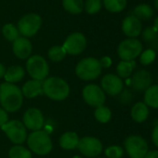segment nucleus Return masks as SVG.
I'll list each match as a JSON object with an SVG mask.
<instances>
[{
  "instance_id": "1",
  "label": "nucleus",
  "mask_w": 158,
  "mask_h": 158,
  "mask_svg": "<svg viewBox=\"0 0 158 158\" xmlns=\"http://www.w3.org/2000/svg\"><path fill=\"white\" fill-rule=\"evenodd\" d=\"M23 103V95L19 87L8 82L0 85V104L8 113L18 111Z\"/></svg>"
},
{
  "instance_id": "2",
  "label": "nucleus",
  "mask_w": 158,
  "mask_h": 158,
  "mask_svg": "<svg viewBox=\"0 0 158 158\" xmlns=\"http://www.w3.org/2000/svg\"><path fill=\"white\" fill-rule=\"evenodd\" d=\"M43 94L50 100L60 102L68 98L70 87L68 83L60 77H47L43 81Z\"/></svg>"
},
{
  "instance_id": "3",
  "label": "nucleus",
  "mask_w": 158,
  "mask_h": 158,
  "mask_svg": "<svg viewBox=\"0 0 158 158\" xmlns=\"http://www.w3.org/2000/svg\"><path fill=\"white\" fill-rule=\"evenodd\" d=\"M102 70V68L100 60L95 58L89 57L81 60L77 63L75 67V74L78 78L84 81H91L100 76Z\"/></svg>"
},
{
  "instance_id": "4",
  "label": "nucleus",
  "mask_w": 158,
  "mask_h": 158,
  "mask_svg": "<svg viewBox=\"0 0 158 158\" xmlns=\"http://www.w3.org/2000/svg\"><path fill=\"white\" fill-rule=\"evenodd\" d=\"M27 144L31 152L38 155H46L52 150V141L48 132L44 130L33 131L27 137Z\"/></svg>"
},
{
  "instance_id": "5",
  "label": "nucleus",
  "mask_w": 158,
  "mask_h": 158,
  "mask_svg": "<svg viewBox=\"0 0 158 158\" xmlns=\"http://www.w3.org/2000/svg\"><path fill=\"white\" fill-rule=\"evenodd\" d=\"M26 69L33 79L39 81H44L49 73V66L47 60L40 55H34L28 58Z\"/></svg>"
},
{
  "instance_id": "6",
  "label": "nucleus",
  "mask_w": 158,
  "mask_h": 158,
  "mask_svg": "<svg viewBox=\"0 0 158 158\" xmlns=\"http://www.w3.org/2000/svg\"><path fill=\"white\" fill-rule=\"evenodd\" d=\"M142 51V44L136 38H127L123 40L117 48L118 56L122 60L129 61L135 60Z\"/></svg>"
},
{
  "instance_id": "7",
  "label": "nucleus",
  "mask_w": 158,
  "mask_h": 158,
  "mask_svg": "<svg viewBox=\"0 0 158 158\" xmlns=\"http://www.w3.org/2000/svg\"><path fill=\"white\" fill-rule=\"evenodd\" d=\"M1 128L6 133L10 141L16 145L23 144L27 139L26 127L20 120H10Z\"/></svg>"
},
{
  "instance_id": "8",
  "label": "nucleus",
  "mask_w": 158,
  "mask_h": 158,
  "mask_svg": "<svg viewBox=\"0 0 158 158\" xmlns=\"http://www.w3.org/2000/svg\"><path fill=\"white\" fill-rule=\"evenodd\" d=\"M124 144L130 158H144L148 152V144L146 140L139 136L131 135L127 137Z\"/></svg>"
},
{
  "instance_id": "9",
  "label": "nucleus",
  "mask_w": 158,
  "mask_h": 158,
  "mask_svg": "<svg viewBox=\"0 0 158 158\" xmlns=\"http://www.w3.org/2000/svg\"><path fill=\"white\" fill-rule=\"evenodd\" d=\"M41 24V17L37 14L31 13L21 18L18 23V30L19 33L23 35V37H31L38 32Z\"/></svg>"
},
{
  "instance_id": "10",
  "label": "nucleus",
  "mask_w": 158,
  "mask_h": 158,
  "mask_svg": "<svg viewBox=\"0 0 158 158\" xmlns=\"http://www.w3.org/2000/svg\"><path fill=\"white\" fill-rule=\"evenodd\" d=\"M82 96L84 101L92 107L103 106L106 101V96L104 91L99 86L95 84L87 85L82 91Z\"/></svg>"
},
{
  "instance_id": "11",
  "label": "nucleus",
  "mask_w": 158,
  "mask_h": 158,
  "mask_svg": "<svg viewBox=\"0 0 158 158\" xmlns=\"http://www.w3.org/2000/svg\"><path fill=\"white\" fill-rule=\"evenodd\" d=\"M67 54L79 55L81 54L87 47V39L82 33L75 32L71 34L62 45Z\"/></svg>"
},
{
  "instance_id": "12",
  "label": "nucleus",
  "mask_w": 158,
  "mask_h": 158,
  "mask_svg": "<svg viewBox=\"0 0 158 158\" xmlns=\"http://www.w3.org/2000/svg\"><path fill=\"white\" fill-rule=\"evenodd\" d=\"M77 148L86 157H96L102 152V143L97 138L87 136L79 139Z\"/></svg>"
},
{
  "instance_id": "13",
  "label": "nucleus",
  "mask_w": 158,
  "mask_h": 158,
  "mask_svg": "<svg viewBox=\"0 0 158 158\" xmlns=\"http://www.w3.org/2000/svg\"><path fill=\"white\" fill-rule=\"evenodd\" d=\"M23 125L32 131L41 130L45 124V118L42 112L37 108H29L23 117Z\"/></svg>"
},
{
  "instance_id": "14",
  "label": "nucleus",
  "mask_w": 158,
  "mask_h": 158,
  "mask_svg": "<svg viewBox=\"0 0 158 158\" xmlns=\"http://www.w3.org/2000/svg\"><path fill=\"white\" fill-rule=\"evenodd\" d=\"M102 89L111 96H116L123 90L124 84L122 79L115 74L108 73L102 79Z\"/></svg>"
},
{
  "instance_id": "15",
  "label": "nucleus",
  "mask_w": 158,
  "mask_h": 158,
  "mask_svg": "<svg viewBox=\"0 0 158 158\" xmlns=\"http://www.w3.org/2000/svg\"><path fill=\"white\" fill-rule=\"evenodd\" d=\"M152 76L151 73L146 70H139L134 73L131 78L130 85L136 91L142 92L151 87Z\"/></svg>"
},
{
  "instance_id": "16",
  "label": "nucleus",
  "mask_w": 158,
  "mask_h": 158,
  "mask_svg": "<svg viewBox=\"0 0 158 158\" xmlns=\"http://www.w3.org/2000/svg\"><path fill=\"white\" fill-rule=\"evenodd\" d=\"M142 30L141 22L137 19L134 15L127 16L123 20L122 31L129 38H135L139 36Z\"/></svg>"
},
{
  "instance_id": "17",
  "label": "nucleus",
  "mask_w": 158,
  "mask_h": 158,
  "mask_svg": "<svg viewBox=\"0 0 158 158\" xmlns=\"http://www.w3.org/2000/svg\"><path fill=\"white\" fill-rule=\"evenodd\" d=\"M32 44L26 37H18L12 45V50L15 56L21 60L30 58L32 53Z\"/></svg>"
},
{
  "instance_id": "18",
  "label": "nucleus",
  "mask_w": 158,
  "mask_h": 158,
  "mask_svg": "<svg viewBox=\"0 0 158 158\" xmlns=\"http://www.w3.org/2000/svg\"><path fill=\"white\" fill-rule=\"evenodd\" d=\"M22 93L25 98L33 99L43 94V81L32 80L27 81L22 88Z\"/></svg>"
},
{
  "instance_id": "19",
  "label": "nucleus",
  "mask_w": 158,
  "mask_h": 158,
  "mask_svg": "<svg viewBox=\"0 0 158 158\" xmlns=\"http://www.w3.org/2000/svg\"><path fill=\"white\" fill-rule=\"evenodd\" d=\"M79 137L75 132H65L63 133L60 138V146L63 149V150H67V151H72L74 150L75 148H77L78 143H79Z\"/></svg>"
},
{
  "instance_id": "20",
  "label": "nucleus",
  "mask_w": 158,
  "mask_h": 158,
  "mask_svg": "<svg viewBox=\"0 0 158 158\" xmlns=\"http://www.w3.org/2000/svg\"><path fill=\"white\" fill-rule=\"evenodd\" d=\"M24 69L21 65H12L7 69L4 78L6 82L14 84L22 80L24 77Z\"/></svg>"
},
{
  "instance_id": "21",
  "label": "nucleus",
  "mask_w": 158,
  "mask_h": 158,
  "mask_svg": "<svg viewBox=\"0 0 158 158\" xmlns=\"http://www.w3.org/2000/svg\"><path fill=\"white\" fill-rule=\"evenodd\" d=\"M132 119L137 123L144 122L149 115L148 106L144 102H137L133 105L130 112Z\"/></svg>"
},
{
  "instance_id": "22",
  "label": "nucleus",
  "mask_w": 158,
  "mask_h": 158,
  "mask_svg": "<svg viewBox=\"0 0 158 158\" xmlns=\"http://www.w3.org/2000/svg\"><path fill=\"white\" fill-rule=\"evenodd\" d=\"M144 103L147 106L158 109V85L151 86L145 90Z\"/></svg>"
},
{
  "instance_id": "23",
  "label": "nucleus",
  "mask_w": 158,
  "mask_h": 158,
  "mask_svg": "<svg viewBox=\"0 0 158 158\" xmlns=\"http://www.w3.org/2000/svg\"><path fill=\"white\" fill-rule=\"evenodd\" d=\"M64 10L73 15L80 14L84 10L83 0H62Z\"/></svg>"
},
{
  "instance_id": "24",
  "label": "nucleus",
  "mask_w": 158,
  "mask_h": 158,
  "mask_svg": "<svg viewBox=\"0 0 158 158\" xmlns=\"http://www.w3.org/2000/svg\"><path fill=\"white\" fill-rule=\"evenodd\" d=\"M136 67L135 60H121L117 67H116V73L120 78H127L131 75L134 68Z\"/></svg>"
},
{
  "instance_id": "25",
  "label": "nucleus",
  "mask_w": 158,
  "mask_h": 158,
  "mask_svg": "<svg viewBox=\"0 0 158 158\" xmlns=\"http://www.w3.org/2000/svg\"><path fill=\"white\" fill-rule=\"evenodd\" d=\"M134 16L139 21H148L153 15L152 7L148 4H139L134 9Z\"/></svg>"
},
{
  "instance_id": "26",
  "label": "nucleus",
  "mask_w": 158,
  "mask_h": 158,
  "mask_svg": "<svg viewBox=\"0 0 158 158\" xmlns=\"http://www.w3.org/2000/svg\"><path fill=\"white\" fill-rule=\"evenodd\" d=\"M127 0H103L105 9L113 13H118L123 11L127 7Z\"/></svg>"
},
{
  "instance_id": "27",
  "label": "nucleus",
  "mask_w": 158,
  "mask_h": 158,
  "mask_svg": "<svg viewBox=\"0 0 158 158\" xmlns=\"http://www.w3.org/2000/svg\"><path fill=\"white\" fill-rule=\"evenodd\" d=\"M9 156L10 158H32V152L22 145H15L10 150Z\"/></svg>"
},
{
  "instance_id": "28",
  "label": "nucleus",
  "mask_w": 158,
  "mask_h": 158,
  "mask_svg": "<svg viewBox=\"0 0 158 158\" xmlns=\"http://www.w3.org/2000/svg\"><path fill=\"white\" fill-rule=\"evenodd\" d=\"M94 116L96 120L102 124L108 123L112 118V112L111 110L106 106H101L96 108L94 112Z\"/></svg>"
},
{
  "instance_id": "29",
  "label": "nucleus",
  "mask_w": 158,
  "mask_h": 158,
  "mask_svg": "<svg viewBox=\"0 0 158 158\" xmlns=\"http://www.w3.org/2000/svg\"><path fill=\"white\" fill-rule=\"evenodd\" d=\"M2 35L10 42H14L18 37H20L19 30L12 23H7L3 26Z\"/></svg>"
},
{
  "instance_id": "30",
  "label": "nucleus",
  "mask_w": 158,
  "mask_h": 158,
  "mask_svg": "<svg viewBox=\"0 0 158 158\" xmlns=\"http://www.w3.org/2000/svg\"><path fill=\"white\" fill-rule=\"evenodd\" d=\"M66 54L67 53L62 46H54V47L50 48L48 52V56L49 60H51L54 62L61 61L65 58Z\"/></svg>"
},
{
  "instance_id": "31",
  "label": "nucleus",
  "mask_w": 158,
  "mask_h": 158,
  "mask_svg": "<svg viewBox=\"0 0 158 158\" xmlns=\"http://www.w3.org/2000/svg\"><path fill=\"white\" fill-rule=\"evenodd\" d=\"M102 0H87L84 8L89 14H96L102 9Z\"/></svg>"
},
{
  "instance_id": "32",
  "label": "nucleus",
  "mask_w": 158,
  "mask_h": 158,
  "mask_svg": "<svg viewBox=\"0 0 158 158\" xmlns=\"http://www.w3.org/2000/svg\"><path fill=\"white\" fill-rule=\"evenodd\" d=\"M155 56H156V53L153 49H152V48L146 49L142 53H140L139 62L142 65H149L154 60Z\"/></svg>"
},
{
  "instance_id": "33",
  "label": "nucleus",
  "mask_w": 158,
  "mask_h": 158,
  "mask_svg": "<svg viewBox=\"0 0 158 158\" xmlns=\"http://www.w3.org/2000/svg\"><path fill=\"white\" fill-rule=\"evenodd\" d=\"M124 154V150L120 146H110L105 150V155L108 158H121Z\"/></svg>"
},
{
  "instance_id": "34",
  "label": "nucleus",
  "mask_w": 158,
  "mask_h": 158,
  "mask_svg": "<svg viewBox=\"0 0 158 158\" xmlns=\"http://www.w3.org/2000/svg\"><path fill=\"white\" fill-rule=\"evenodd\" d=\"M157 35H158V32L154 29L153 26H152V27L146 28V29L142 32V38H143L144 41L151 43V42L157 36Z\"/></svg>"
},
{
  "instance_id": "35",
  "label": "nucleus",
  "mask_w": 158,
  "mask_h": 158,
  "mask_svg": "<svg viewBox=\"0 0 158 158\" xmlns=\"http://www.w3.org/2000/svg\"><path fill=\"white\" fill-rule=\"evenodd\" d=\"M9 122V114L3 108H0V127Z\"/></svg>"
},
{
  "instance_id": "36",
  "label": "nucleus",
  "mask_w": 158,
  "mask_h": 158,
  "mask_svg": "<svg viewBox=\"0 0 158 158\" xmlns=\"http://www.w3.org/2000/svg\"><path fill=\"white\" fill-rule=\"evenodd\" d=\"M100 63L102 65V68H109L112 65V60L110 57L105 56L100 60Z\"/></svg>"
},
{
  "instance_id": "37",
  "label": "nucleus",
  "mask_w": 158,
  "mask_h": 158,
  "mask_svg": "<svg viewBox=\"0 0 158 158\" xmlns=\"http://www.w3.org/2000/svg\"><path fill=\"white\" fill-rule=\"evenodd\" d=\"M131 97H132V95L130 94V92L127 91V90H126V91H124V92L122 93V95H121V97H120V101H121L123 103H127V102H130Z\"/></svg>"
},
{
  "instance_id": "38",
  "label": "nucleus",
  "mask_w": 158,
  "mask_h": 158,
  "mask_svg": "<svg viewBox=\"0 0 158 158\" xmlns=\"http://www.w3.org/2000/svg\"><path fill=\"white\" fill-rule=\"evenodd\" d=\"M152 139L154 143V145L158 148V126H156L152 133Z\"/></svg>"
},
{
  "instance_id": "39",
  "label": "nucleus",
  "mask_w": 158,
  "mask_h": 158,
  "mask_svg": "<svg viewBox=\"0 0 158 158\" xmlns=\"http://www.w3.org/2000/svg\"><path fill=\"white\" fill-rule=\"evenodd\" d=\"M144 158H158V151H150V152H148Z\"/></svg>"
},
{
  "instance_id": "40",
  "label": "nucleus",
  "mask_w": 158,
  "mask_h": 158,
  "mask_svg": "<svg viewBox=\"0 0 158 158\" xmlns=\"http://www.w3.org/2000/svg\"><path fill=\"white\" fill-rule=\"evenodd\" d=\"M150 44H151L152 48H153V50H154V49H155V50H158V35H157V36H156Z\"/></svg>"
},
{
  "instance_id": "41",
  "label": "nucleus",
  "mask_w": 158,
  "mask_h": 158,
  "mask_svg": "<svg viewBox=\"0 0 158 158\" xmlns=\"http://www.w3.org/2000/svg\"><path fill=\"white\" fill-rule=\"evenodd\" d=\"M6 71H7L6 67L2 63H0V78H3L5 76Z\"/></svg>"
},
{
  "instance_id": "42",
  "label": "nucleus",
  "mask_w": 158,
  "mask_h": 158,
  "mask_svg": "<svg viewBox=\"0 0 158 158\" xmlns=\"http://www.w3.org/2000/svg\"><path fill=\"white\" fill-rule=\"evenodd\" d=\"M153 27L158 32V17H156L155 20H154V22H153Z\"/></svg>"
},
{
  "instance_id": "43",
  "label": "nucleus",
  "mask_w": 158,
  "mask_h": 158,
  "mask_svg": "<svg viewBox=\"0 0 158 158\" xmlns=\"http://www.w3.org/2000/svg\"><path fill=\"white\" fill-rule=\"evenodd\" d=\"M154 7L158 10V0H154Z\"/></svg>"
},
{
  "instance_id": "44",
  "label": "nucleus",
  "mask_w": 158,
  "mask_h": 158,
  "mask_svg": "<svg viewBox=\"0 0 158 158\" xmlns=\"http://www.w3.org/2000/svg\"><path fill=\"white\" fill-rule=\"evenodd\" d=\"M73 158H83L82 156H80V155H74Z\"/></svg>"
},
{
  "instance_id": "45",
  "label": "nucleus",
  "mask_w": 158,
  "mask_h": 158,
  "mask_svg": "<svg viewBox=\"0 0 158 158\" xmlns=\"http://www.w3.org/2000/svg\"><path fill=\"white\" fill-rule=\"evenodd\" d=\"M95 158H102V157H95Z\"/></svg>"
}]
</instances>
